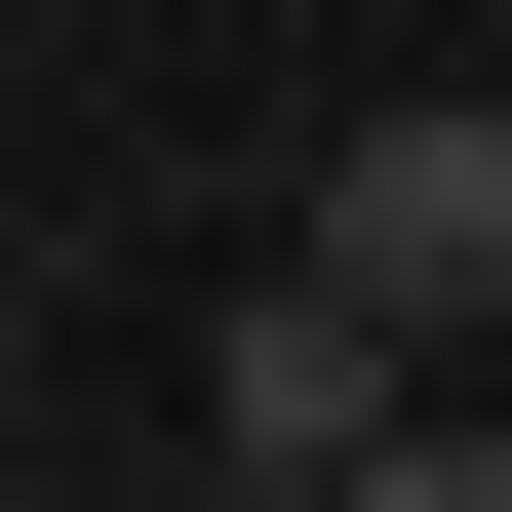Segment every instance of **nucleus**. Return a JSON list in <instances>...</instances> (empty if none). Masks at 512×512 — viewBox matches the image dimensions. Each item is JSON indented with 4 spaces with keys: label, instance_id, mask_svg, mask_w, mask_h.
Masks as SVG:
<instances>
[{
    "label": "nucleus",
    "instance_id": "3",
    "mask_svg": "<svg viewBox=\"0 0 512 512\" xmlns=\"http://www.w3.org/2000/svg\"><path fill=\"white\" fill-rule=\"evenodd\" d=\"M355 512H512V355H434V394H394V473Z\"/></svg>",
    "mask_w": 512,
    "mask_h": 512
},
{
    "label": "nucleus",
    "instance_id": "2",
    "mask_svg": "<svg viewBox=\"0 0 512 512\" xmlns=\"http://www.w3.org/2000/svg\"><path fill=\"white\" fill-rule=\"evenodd\" d=\"M394 394H434V316H355V276L276 237L237 316H197V473H237V512H355V473H394Z\"/></svg>",
    "mask_w": 512,
    "mask_h": 512
},
{
    "label": "nucleus",
    "instance_id": "1",
    "mask_svg": "<svg viewBox=\"0 0 512 512\" xmlns=\"http://www.w3.org/2000/svg\"><path fill=\"white\" fill-rule=\"evenodd\" d=\"M316 276L434 316V355H512V79H355L316 119Z\"/></svg>",
    "mask_w": 512,
    "mask_h": 512
},
{
    "label": "nucleus",
    "instance_id": "4",
    "mask_svg": "<svg viewBox=\"0 0 512 512\" xmlns=\"http://www.w3.org/2000/svg\"><path fill=\"white\" fill-rule=\"evenodd\" d=\"M158 512H237V473H158Z\"/></svg>",
    "mask_w": 512,
    "mask_h": 512
}]
</instances>
